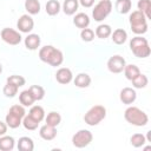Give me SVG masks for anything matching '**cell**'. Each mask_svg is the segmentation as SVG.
I'll return each mask as SVG.
<instances>
[{
	"label": "cell",
	"mask_w": 151,
	"mask_h": 151,
	"mask_svg": "<svg viewBox=\"0 0 151 151\" xmlns=\"http://www.w3.org/2000/svg\"><path fill=\"white\" fill-rule=\"evenodd\" d=\"M39 58L41 61L51 65V66H60L64 61L63 52L52 45H46L39 50Z\"/></svg>",
	"instance_id": "cell-1"
},
{
	"label": "cell",
	"mask_w": 151,
	"mask_h": 151,
	"mask_svg": "<svg viewBox=\"0 0 151 151\" xmlns=\"http://www.w3.org/2000/svg\"><path fill=\"white\" fill-rule=\"evenodd\" d=\"M125 120L134 126H145L149 123L147 114L137 106H129L124 112Z\"/></svg>",
	"instance_id": "cell-2"
},
{
	"label": "cell",
	"mask_w": 151,
	"mask_h": 151,
	"mask_svg": "<svg viewBox=\"0 0 151 151\" xmlns=\"http://www.w3.org/2000/svg\"><path fill=\"white\" fill-rule=\"evenodd\" d=\"M131 29L134 34H144L147 31V19L140 11H134L130 14L129 18Z\"/></svg>",
	"instance_id": "cell-3"
},
{
	"label": "cell",
	"mask_w": 151,
	"mask_h": 151,
	"mask_svg": "<svg viewBox=\"0 0 151 151\" xmlns=\"http://www.w3.org/2000/svg\"><path fill=\"white\" fill-rule=\"evenodd\" d=\"M130 50L138 58H147L150 55V53H151V50H150L147 40L145 38H143V37H140V35H137V37L131 39Z\"/></svg>",
	"instance_id": "cell-4"
},
{
	"label": "cell",
	"mask_w": 151,
	"mask_h": 151,
	"mask_svg": "<svg viewBox=\"0 0 151 151\" xmlns=\"http://www.w3.org/2000/svg\"><path fill=\"white\" fill-rule=\"evenodd\" d=\"M106 117V109L103 105L92 106L84 116V122L90 126H96L101 123Z\"/></svg>",
	"instance_id": "cell-5"
},
{
	"label": "cell",
	"mask_w": 151,
	"mask_h": 151,
	"mask_svg": "<svg viewBox=\"0 0 151 151\" xmlns=\"http://www.w3.org/2000/svg\"><path fill=\"white\" fill-rule=\"evenodd\" d=\"M111 11H112L111 0H100L92 9V17L96 21L100 22L107 18V15L111 13Z\"/></svg>",
	"instance_id": "cell-6"
},
{
	"label": "cell",
	"mask_w": 151,
	"mask_h": 151,
	"mask_svg": "<svg viewBox=\"0 0 151 151\" xmlns=\"http://www.w3.org/2000/svg\"><path fill=\"white\" fill-rule=\"evenodd\" d=\"M93 139V134L91 131L88 130H79L78 132H76L72 137V144L73 146L81 149L87 146Z\"/></svg>",
	"instance_id": "cell-7"
},
{
	"label": "cell",
	"mask_w": 151,
	"mask_h": 151,
	"mask_svg": "<svg viewBox=\"0 0 151 151\" xmlns=\"http://www.w3.org/2000/svg\"><path fill=\"white\" fill-rule=\"evenodd\" d=\"M0 37H1V39H2L6 44L13 45V46L19 45V44L21 42V38H22L21 34H20L18 31H15V29H13V28H8V27L1 29Z\"/></svg>",
	"instance_id": "cell-8"
},
{
	"label": "cell",
	"mask_w": 151,
	"mask_h": 151,
	"mask_svg": "<svg viewBox=\"0 0 151 151\" xmlns=\"http://www.w3.org/2000/svg\"><path fill=\"white\" fill-rule=\"evenodd\" d=\"M125 65H126L125 59L122 55H118V54L112 55L107 60V68L112 73H120V72H123Z\"/></svg>",
	"instance_id": "cell-9"
},
{
	"label": "cell",
	"mask_w": 151,
	"mask_h": 151,
	"mask_svg": "<svg viewBox=\"0 0 151 151\" xmlns=\"http://www.w3.org/2000/svg\"><path fill=\"white\" fill-rule=\"evenodd\" d=\"M17 27L20 32L22 33H29L33 27H34V20L32 19L31 15L28 14H24L21 15L19 19H18V22H17Z\"/></svg>",
	"instance_id": "cell-10"
},
{
	"label": "cell",
	"mask_w": 151,
	"mask_h": 151,
	"mask_svg": "<svg viewBox=\"0 0 151 151\" xmlns=\"http://www.w3.org/2000/svg\"><path fill=\"white\" fill-rule=\"evenodd\" d=\"M119 98L123 104L130 105L134 103V100L137 99V93L132 87H124L119 93Z\"/></svg>",
	"instance_id": "cell-11"
},
{
	"label": "cell",
	"mask_w": 151,
	"mask_h": 151,
	"mask_svg": "<svg viewBox=\"0 0 151 151\" xmlns=\"http://www.w3.org/2000/svg\"><path fill=\"white\" fill-rule=\"evenodd\" d=\"M55 79L59 84H63V85H66L68 83L72 81L73 79V74H72V71L67 67H61L55 73Z\"/></svg>",
	"instance_id": "cell-12"
},
{
	"label": "cell",
	"mask_w": 151,
	"mask_h": 151,
	"mask_svg": "<svg viewBox=\"0 0 151 151\" xmlns=\"http://www.w3.org/2000/svg\"><path fill=\"white\" fill-rule=\"evenodd\" d=\"M39 134L45 140H53L57 137V129H55V126H51L48 124H45L40 127Z\"/></svg>",
	"instance_id": "cell-13"
},
{
	"label": "cell",
	"mask_w": 151,
	"mask_h": 151,
	"mask_svg": "<svg viewBox=\"0 0 151 151\" xmlns=\"http://www.w3.org/2000/svg\"><path fill=\"white\" fill-rule=\"evenodd\" d=\"M40 42H41L40 37L38 34H34V33H31L25 38V47L27 50H31V51L38 50V47L40 46Z\"/></svg>",
	"instance_id": "cell-14"
},
{
	"label": "cell",
	"mask_w": 151,
	"mask_h": 151,
	"mask_svg": "<svg viewBox=\"0 0 151 151\" xmlns=\"http://www.w3.org/2000/svg\"><path fill=\"white\" fill-rule=\"evenodd\" d=\"M18 150L19 151H33L34 150V142L29 137H21L18 140Z\"/></svg>",
	"instance_id": "cell-15"
},
{
	"label": "cell",
	"mask_w": 151,
	"mask_h": 151,
	"mask_svg": "<svg viewBox=\"0 0 151 151\" xmlns=\"http://www.w3.org/2000/svg\"><path fill=\"white\" fill-rule=\"evenodd\" d=\"M73 24L78 28H86L90 25V18L86 13H77L73 18Z\"/></svg>",
	"instance_id": "cell-16"
},
{
	"label": "cell",
	"mask_w": 151,
	"mask_h": 151,
	"mask_svg": "<svg viewBox=\"0 0 151 151\" xmlns=\"http://www.w3.org/2000/svg\"><path fill=\"white\" fill-rule=\"evenodd\" d=\"M111 39L117 45H123L127 39V33L123 28H117L111 33Z\"/></svg>",
	"instance_id": "cell-17"
},
{
	"label": "cell",
	"mask_w": 151,
	"mask_h": 151,
	"mask_svg": "<svg viewBox=\"0 0 151 151\" xmlns=\"http://www.w3.org/2000/svg\"><path fill=\"white\" fill-rule=\"evenodd\" d=\"M15 140L11 136H1L0 137V150L1 151H12L14 149Z\"/></svg>",
	"instance_id": "cell-18"
},
{
	"label": "cell",
	"mask_w": 151,
	"mask_h": 151,
	"mask_svg": "<svg viewBox=\"0 0 151 151\" xmlns=\"http://www.w3.org/2000/svg\"><path fill=\"white\" fill-rule=\"evenodd\" d=\"M79 6L78 0H64L63 2V11L66 15H73Z\"/></svg>",
	"instance_id": "cell-19"
},
{
	"label": "cell",
	"mask_w": 151,
	"mask_h": 151,
	"mask_svg": "<svg viewBox=\"0 0 151 151\" xmlns=\"http://www.w3.org/2000/svg\"><path fill=\"white\" fill-rule=\"evenodd\" d=\"M74 85L80 88L88 87L91 85V77L87 73H79L74 78Z\"/></svg>",
	"instance_id": "cell-20"
},
{
	"label": "cell",
	"mask_w": 151,
	"mask_h": 151,
	"mask_svg": "<svg viewBox=\"0 0 151 151\" xmlns=\"http://www.w3.org/2000/svg\"><path fill=\"white\" fill-rule=\"evenodd\" d=\"M45 8H46V13H47L48 15L53 17V15H57V14L60 12L61 5H60V2H59L58 0H48V1L46 2Z\"/></svg>",
	"instance_id": "cell-21"
},
{
	"label": "cell",
	"mask_w": 151,
	"mask_h": 151,
	"mask_svg": "<svg viewBox=\"0 0 151 151\" xmlns=\"http://www.w3.org/2000/svg\"><path fill=\"white\" fill-rule=\"evenodd\" d=\"M111 33H112V28H111V26L107 25V24H100V25L96 28V32H94V34H96L99 39H106V38H109V37L111 35Z\"/></svg>",
	"instance_id": "cell-22"
},
{
	"label": "cell",
	"mask_w": 151,
	"mask_h": 151,
	"mask_svg": "<svg viewBox=\"0 0 151 151\" xmlns=\"http://www.w3.org/2000/svg\"><path fill=\"white\" fill-rule=\"evenodd\" d=\"M19 101L22 106H32L33 103L35 101L34 97L32 96L29 90H25L19 94Z\"/></svg>",
	"instance_id": "cell-23"
},
{
	"label": "cell",
	"mask_w": 151,
	"mask_h": 151,
	"mask_svg": "<svg viewBox=\"0 0 151 151\" xmlns=\"http://www.w3.org/2000/svg\"><path fill=\"white\" fill-rule=\"evenodd\" d=\"M40 2L39 0H25V9L31 15H35L40 12Z\"/></svg>",
	"instance_id": "cell-24"
},
{
	"label": "cell",
	"mask_w": 151,
	"mask_h": 151,
	"mask_svg": "<svg viewBox=\"0 0 151 151\" xmlns=\"http://www.w3.org/2000/svg\"><path fill=\"white\" fill-rule=\"evenodd\" d=\"M132 2L131 0H117L116 1V9L120 14H126L131 11Z\"/></svg>",
	"instance_id": "cell-25"
},
{
	"label": "cell",
	"mask_w": 151,
	"mask_h": 151,
	"mask_svg": "<svg viewBox=\"0 0 151 151\" xmlns=\"http://www.w3.org/2000/svg\"><path fill=\"white\" fill-rule=\"evenodd\" d=\"M139 73H140L139 67L136 66V65H133V64L125 65V67H124V74H125V77H126V79H129V80L134 79Z\"/></svg>",
	"instance_id": "cell-26"
},
{
	"label": "cell",
	"mask_w": 151,
	"mask_h": 151,
	"mask_svg": "<svg viewBox=\"0 0 151 151\" xmlns=\"http://www.w3.org/2000/svg\"><path fill=\"white\" fill-rule=\"evenodd\" d=\"M5 123L7 124L8 127H11V129H17V127H19V126L21 125L22 119L19 118L18 116H15V114L8 112V113L6 114V122H5Z\"/></svg>",
	"instance_id": "cell-27"
},
{
	"label": "cell",
	"mask_w": 151,
	"mask_h": 151,
	"mask_svg": "<svg viewBox=\"0 0 151 151\" xmlns=\"http://www.w3.org/2000/svg\"><path fill=\"white\" fill-rule=\"evenodd\" d=\"M28 114H29L32 118H34L35 120H38L39 123L45 118V111H44V109H42L40 105H34V106H32L31 110H29V112H28Z\"/></svg>",
	"instance_id": "cell-28"
},
{
	"label": "cell",
	"mask_w": 151,
	"mask_h": 151,
	"mask_svg": "<svg viewBox=\"0 0 151 151\" xmlns=\"http://www.w3.org/2000/svg\"><path fill=\"white\" fill-rule=\"evenodd\" d=\"M45 122H46V124L57 127V126L60 124V122H61V116H60V113H58V112H55V111H52V112H50V113L46 116Z\"/></svg>",
	"instance_id": "cell-29"
},
{
	"label": "cell",
	"mask_w": 151,
	"mask_h": 151,
	"mask_svg": "<svg viewBox=\"0 0 151 151\" xmlns=\"http://www.w3.org/2000/svg\"><path fill=\"white\" fill-rule=\"evenodd\" d=\"M21 124L24 125V127H25L26 130H28V131H34V130L38 129L39 122L35 120L34 118H32V117L28 114V116H25V117L22 118V123H21Z\"/></svg>",
	"instance_id": "cell-30"
},
{
	"label": "cell",
	"mask_w": 151,
	"mask_h": 151,
	"mask_svg": "<svg viewBox=\"0 0 151 151\" xmlns=\"http://www.w3.org/2000/svg\"><path fill=\"white\" fill-rule=\"evenodd\" d=\"M146 142H147L146 137L144 134H142V133H134L130 138V143H131V145L133 147H142V146H144V144Z\"/></svg>",
	"instance_id": "cell-31"
},
{
	"label": "cell",
	"mask_w": 151,
	"mask_h": 151,
	"mask_svg": "<svg viewBox=\"0 0 151 151\" xmlns=\"http://www.w3.org/2000/svg\"><path fill=\"white\" fill-rule=\"evenodd\" d=\"M131 81H132V85H133L134 88H144V87H146V85L149 84L147 77H146L145 74H143V73H139V74H138L134 79H132Z\"/></svg>",
	"instance_id": "cell-32"
},
{
	"label": "cell",
	"mask_w": 151,
	"mask_h": 151,
	"mask_svg": "<svg viewBox=\"0 0 151 151\" xmlns=\"http://www.w3.org/2000/svg\"><path fill=\"white\" fill-rule=\"evenodd\" d=\"M137 7H138V11H140L146 17V19L151 18V13H150L151 1L150 0H139L138 4H137Z\"/></svg>",
	"instance_id": "cell-33"
},
{
	"label": "cell",
	"mask_w": 151,
	"mask_h": 151,
	"mask_svg": "<svg viewBox=\"0 0 151 151\" xmlns=\"http://www.w3.org/2000/svg\"><path fill=\"white\" fill-rule=\"evenodd\" d=\"M32 93V96L34 97L35 100H41L44 99L45 97V90L42 86H39V85H32L29 88H28Z\"/></svg>",
	"instance_id": "cell-34"
},
{
	"label": "cell",
	"mask_w": 151,
	"mask_h": 151,
	"mask_svg": "<svg viewBox=\"0 0 151 151\" xmlns=\"http://www.w3.org/2000/svg\"><path fill=\"white\" fill-rule=\"evenodd\" d=\"M6 83L13 84V85H15L17 87H21V86H24V85H25L26 80H25V78H24V77H21V76L13 74V76H9V77L7 78Z\"/></svg>",
	"instance_id": "cell-35"
},
{
	"label": "cell",
	"mask_w": 151,
	"mask_h": 151,
	"mask_svg": "<svg viewBox=\"0 0 151 151\" xmlns=\"http://www.w3.org/2000/svg\"><path fill=\"white\" fill-rule=\"evenodd\" d=\"M18 88H19V87H17L15 85L9 84V83H6V85L4 86L2 92H4V94H5L7 98H13V97H15V94L18 93Z\"/></svg>",
	"instance_id": "cell-36"
},
{
	"label": "cell",
	"mask_w": 151,
	"mask_h": 151,
	"mask_svg": "<svg viewBox=\"0 0 151 151\" xmlns=\"http://www.w3.org/2000/svg\"><path fill=\"white\" fill-rule=\"evenodd\" d=\"M94 32H93V29H91V28H83L81 29V32H80V38H81V40L83 41H85V42H90V41H92L93 39H94Z\"/></svg>",
	"instance_id": "cell-37"
},
{
	"label": "cell",
	"mask_w": 151,
	"mask_h": 151,
	"mask_svg": "<svg viewBox=\"0 0 151 151\" xmlns=\"http://www.w3.org/2000/svg\"><path fill=\"white\" fill-rule=\"evenodd\" d=\"M8 112H11V113L18 116V117L21 118V119L26 116V111H25V107H24L22 105H13V106H11V109H9Z\"/></svg>",
	"instance_id": "cell-38"
},
{
	"label": "cell",
	"mask_w": 151,
	"mask_h": 151,
	"mask_svg": "<svg viewBox=\"0 0 151 151\" xmlns=\"http://www.w3.org/2000/svg\"><path fill=\"white\" fill-rule=\"evenodd\" d=\"M78 1H79V4H80L83 7H85V8H90V7H92L93 4H94V0H78Z\"/></svg>",
	"instance_id": "cell-39"
},
{
	"label": "cell",
	"mask_w": 151,
	"mask_h": 151,
	"mask_svg": "<svg viewBox=\"0 0 151 151\" xmlns=\"http://www.w3.org/2000/svg\"><path fill=\"white\" fill-rule=\"evenodd\" d=\"M7 124L6 123H2L1 120H0V137L1 136H4V134H6V132H7Z\"/></svg>",
	"instance_id": "cell-40"
},
{
	"label": "cell",
	"mask_w": 151,
	"mask_h": 151,
	"mask_svg": "<svg viewBox=\"0 0 151 151\" xmlns=\"http://www.w3.org/2000/svg\"><path fill=\"white\" fill-rule=\"evenodd\" d=\"M1 72H2V65L0 64V74H1Z\"/></svg>",
	"instance_id": "cell-41"
}]
</instances>
